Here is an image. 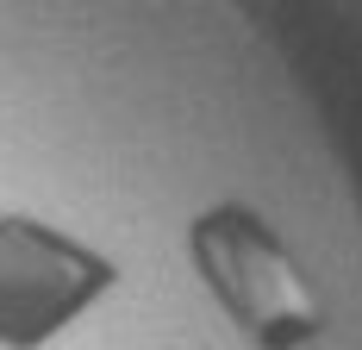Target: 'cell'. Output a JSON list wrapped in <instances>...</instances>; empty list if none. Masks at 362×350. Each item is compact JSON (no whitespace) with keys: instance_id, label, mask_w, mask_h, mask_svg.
I'll list each match as a JSON object with an SVG mask.
<instances>
[{"instance_id":"cell-2","label":"cell","mask_w":362,"mask_h":350,"mask_svg":"<svg viewBox=\"0 0 362 350\" xmlns=\"http://www.w3.org/2000/svg\"><path fill=\"white\" fill-rule=\"evenodd\" d=\"M119 288V263L37 213H0V350H50Z\"/></svg>"},{"instance_id":"cell-1","label":"cell","mask_w":362,"mask_h":350,"mask_svg":"<svg viewBox=\"0 0 362 350\" xmlns=\"http://www.w3.org/2000/svg\"><path fill=\"white\" fill-rule=\"evenodd\" d=\"M187 256L225 325L250 350H306L325 338L331 307L293 256L281 225L250 201H213L187 225Z\"/></svg>"}]
</instances>
